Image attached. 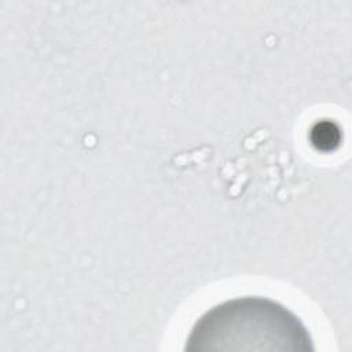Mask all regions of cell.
Returning a JSON list of instances; mask_svg holds the SVG:
<instances>
[{"label":"cell","instance_id":"1","mask_svg":"<svg viewBox=\"0 0 352 352\" xmlns=\"http://www.w3.org/2000/svg\"><path fill=\"white\" fill-rule=\"evenodd\" d=\"M302 320L285 304L263 296H241L205 311L192 324L184 351H314Z\"/></svg>","mask_w":352,"mask_h":352}]
</instances>
